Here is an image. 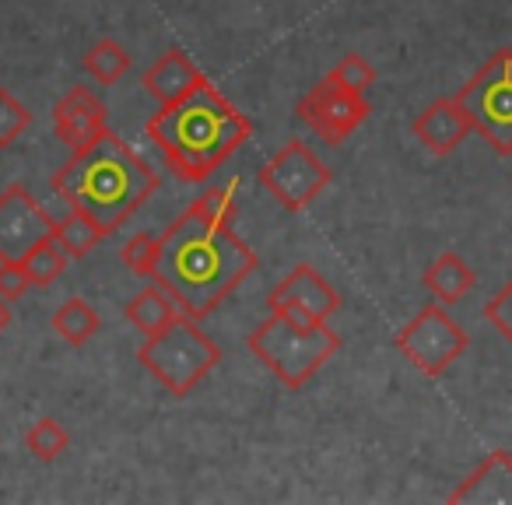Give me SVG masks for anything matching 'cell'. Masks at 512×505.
Segmentation results:
<instances>
[{"mask_svg":"<svg viewBox=\"0 0 512 505\" xmlns=\"http://www.w3.org/2000/svg\"><path fill=\"white\" fill-rule=\"evenodd\" d=\"M256 267L260 257L232 225L207 218L190 204L158 235L151 281L172 295L179 313L207 320L228 295L239 292Z\"/></svg>","mask_w":512,"mask_h":505,"instance_id":"cell-1","label":"cell"},{"mask_svg":"<svg viewBox=\"0 0 512 505\" xmlns=\"http://www.w3.org/2000/svg\"><path fill=\"white\" fill-rule=\"evenodd\" d=\"M53 193L71 204V211H85L102 225V232H116L134 218L141 204H148L158 190V172L151 162L123 141L116 130H106L92 144L78 148L50 179Z\"/></svg>","mask_w":512,"mask_h":505,"instance_id":"cell-2","label":"cell"},{"mask_svg":"<svg viewBox=\"0 0 512 505\" xmlns=\"http://www.w3.org/2000/svg\"><path fill=\"white\" fill-rule=\"evenodd\" d=\"M148 137L183 183H200L249 144L253 123L204 78L190 95L151 116Z\"/></svg>","mask_w":512,"mask_h":505,"instance_id":"cell-3","label":"cell"},{"mask_svg":"<svg viewBox=\"0 0 512 505\" xmlns=\"http://www.w3.org/2000/svg\"><path fill=\"white\" fill-rule=\"evenodd\" d=\"M246 344L256 362L271 369V376L288 390H302L341 351V337L327 320H299L285 309H271Z\"/></svg>","mask_w":512,"mask_h":505,"instance_id":"cell-4","label":"cell"},{"mask_svg":"<svg viewBox=\"0 0 512 505\" xmlns=\"http://www.w3.org/2000/svg\"><path fill=\"white\" fill-rule=\"evenodd\" d=\"M137 362L151 372V379L165 393L183 400L218 369L221 348L211 341V334L200 330V320L179 313L165 330L144 337L137 348Z\"/></svg>","mask_w":512,"mask_h":505,"instance_id":"cell-5","label":"cell"},{"mask_svg":"<svg viewBox=\"0 0 512 505\" xmlns=\"http://www.w3.org/2000/svg\"><path fill=\"white\" fill-rule=\"evenodd\" d=\"M456 99L467 109L474 134H481L498 155H512V50L491 53Z\"/></svg>","mask_w":512,"mask_h":505,"instance_id":"cell-6","label":"cell"},{"mask_svg":"<svg viewBox=\"0 0 512 505\" xmlns=\"http://www.w3.org/2000/svg\"><path fill=\"white\" fill-rule=\"evenodd\" d=\"M393 348L428 379H439L463 351L470 348V334L446 313L442 302H425L404 327L393 334Z\"/></svg>","mask_w":512,"mask_h":505,"instance_id":"cell-7","label":"cell"},{"mask_svg":"<svg viewBox=\"0 0 512 505\" xmlns=\"http://www.w3.org/2000/svg\"><path fill=\"white\" fill-rule=\"evenodd\" d=\"M334 172L330 165L309 148L306 141H288L271 162L260 169V186L278 200L281 211L288 214H299L320 197L323 190L330 186Z\"/></svg>","mask_w":512,"mask_h":505,"instance_id":"cell-8","label":"cell"},{"mask_svg":"<svg viewBox=\"0 0 512 505\" xmlns=\"http://www.w3.org/2000/svg\"><path fill=\"white\" fill-rule=\"evenodd\" d=\"M295 113L316 137H323L327 144H341L344 137H351L372 116V102L365 95L337 88L334 81L323 78L320 85H313L302 95Z\"/></svg>","mask_w":512,"mask_h":505,"instance_id":"cell-9","label":"cell"},{"mask_svg":"<svg viewBox=\"0 0 512 505\" xmlns=\"http://www.w3.org/2000/svg\"><path fill=\"white\" fill-rule=\"evenodd\" d=\"M53 228L57 221L22 183L0 193V260H22L36 242L53 235Z\"/></svg>","mask_w":512,"mask_h":505,"instance_id":"cell-10","label":"cell"},{"mask_svg":"<svg viewBox=\"0 0 512 505\" xmlns=\"http://www.w3.org/2000/svg\"><path fill=\"white\" fill-rule=\"evenodd\" d=\"M267 306L285 309L299 320H330L334 313H341V292L313 264H299L274 285Z\"/></svg>","mask_w":512,"mask_h":505,"instance_id":"cell-11","label":"cell"},{"mask_svg":"<svg viewBox=\"0 0 512 505\" xmlns=\"http://www.w3.org/2000/svg\"><path fill=\"white\" fill-rule=\"evenodd\" d=\"M109 130V109L88 85H74L60 102L53 106V134L71 151L92 144Z\"/></svg>","mask_w":512,"mask_h":505,"instance_id":"cell-12","label":"cell"},{"mask_svg":"<svg viewBox=\"0 0 512 505\" xmlns=\"http://www.w3.org/2000/svg\"><path fill=\"white\" fill-rule=\"evenodd\" d=\"M411 134H414V141L425 151H432V155H453V151L474 134V127H470V116H467V109H463V102L456 99V95H442V99L428 102V106L414 116Z\"/></svg>","mask_w":512,"mask_h":505,"instance_id":"cell-13","label":"cell"},{"mask_svg":"<svg viewBox=\"0 0 512 505\" xmlns=\"http://www.w3.org/2000/svg\"><path fill=\"white\" fill-rule=\"evenodd\" d=\"M453 505H512V453L495 449L481 467L470 470L460 488L449 491Z\"/></svg>","mask_w":512,"mask_h":505,"instance_id":"cell-14","label":"cell"},{"mask_svg":"<svg viewBox=\"0 0 512 505\" xmlns=\"http://www.w3.org/2000/svg\"><path fill=\"white\" fill-rule=\"evenodd\" d=\"M200 81H204L200 67L193 64L183 50H176V46H172V50H165L162 57H158L155 64L144 71V88H148V95L158 102V106L179 102L183 95H190Z\"/></svg>","mask_w":512,"mask_h":505,"instance_id":"cell-15","label":"cell"},{"mask_svg":"<svg viewBox=\"0 0 512 505\" xmlns=\"http://www.w3.org/2000/svg\"><path fill=\"white\" fill-rule=\"evenodd\" d=\"M421 285L432 292L435 302L456 306V302H463L470 292H474L477 274L460 253H439V257L425 267V274H421Z\"/></svg>","mask_w":512,"mask_h":505,"instance_id":"cell-16","label":"cell"},{"mask_svg":"<svg viewBox=\"0 0 512 505\" xmlns=\"http://www.w3.org/2000/svg\"><path fill=\"white\" fill-rule=\"evenodd\" d=\"M123 316H127V323L137 330V334L151 337V334H158V330H165L172 320H176L179 306L172 302V295L165 292V288L148 285V288H141V292H137L134 299L127 302Z\"/></svg>","mask_w":512,"mask_h":505,"instance_id":"cell-17","label":"cell"},{"mask_svg":"<svg viewBox=\"0 0 512 505\" xmlns=\"http://www.w3.org/2000/svg\"><path fill=\"white\" fill-rule=\"evenodd\" d=\"M50 327H53V334H57L60 341H67L71 348H81V344H88L102 330V316H99V309H95L92 302L74 295V299L60 302V306L53 309Z\"/></svg>","mask_w":512,"mask_h":505,"instance_id":"cell-18","label":"cell"},{"mask_svg":"<svg viewBox=\"0 0 512 505\" xmlns=\"http://www.w3.org/2000/svg\"><path fill=\"white\" fill-rule=\"evenodd\" d=\"M53 239L64 246L67 257L81 260V257H88V253H92L102 239H106V232H102L99 221L88 218L85 211H71L64 221H57V228H53Z\"/></svg>","mask_w":512,"mask_h":505,"instance_id":"cell-19","label":"cell"},{"mask_svg":"<svg viewBox=\"0 0 512 505\" xmlns=\"http://www.w3.org/2000/svg\"><path fill=\"white\" fill-rule=\"evenodd\" d=\"M81 67H85L88 78H95L99 85H116V81L134 67V60H130V53L123 50L116 39H99L92 50H85Z\"/></svg>","mask_w":512,"mask_h":505,"instance_id":"cell-20","label":"cell"},{"mask_svg":"<svg viewBox=\"0 0 512 505\" xmlns=\"http://www.w3.org/2000/svg\"><path fill=\"white\" fill-rule=\"evenodd\" d=\"M67 260H71V257L64 253V246H60L53 235H46L43 242H36V246L25 253L22 264H25V274H29L32 288H50L53 281L64 278Z\"/></svg>","mask_w":512,"mask_h":505,"instance_id":"cell-21","label":"cell"},{"mask_svg":"<svg viewBox=\"0 0 512 505\" xmlns=\"http://www.w3.org/2000/svg\"><path fill=\"white\" fill-rule=\"evenodd\" d=\"M25 449H29L36 460L53 463L71 449V432H67L57 418H39L36 425L29 428V435H25Z\"/></svg>","mask_w":512,"mask_h":505,"instance_id":"cell-22","label":"cell"},{"mask_svg":"<svg viewBox=\"0 0 512 505\" xmlns=\"http://www.w3.org/2000/svg\"><path fill=\"white\" fill-rule=\"evenodd\" d=\"M327 81H334L337 88H348V92L365 95V88L376 81V67H372L362 53H348V57H341L334 67H330Z\"/></svg>","mask_w":512,"mask_h":505,"instance_id":"cell-23","label":"cell"},{"mask_svg":"<svg viewBox=\"0 0 512 505\" xmlns=\"http://www.w3.org/2000/svg\"><path fill=\"white\" fill-rule=\"evenodd\" d=\"M32 113L8 92V88H0V148H11L18 137L29 130Z\"/></svg>","mask_w":512,"mask_h":505,"instance_id":"cell-24","label":"cell"},{"mask_svg":"<svg viewBox=\"0 0 512 505\" xmlns=\"http://www.w3.org/2000/svg\"><path fill=\"white\" fill-rule=\"evenodd\" d=\"M155 253H158V235L151 232H137L127 246L120 249L123 264L137 274V278H151V267H155Z\"/></svg>","mask_w":512,"mask_h":505,"instance_id":"cell-25","label":"cell"},{"mask_svg":"<svg viewBox=\"0 0 512 505\" xmlns=\"http://www.w3.org/2000/svg\"><path fill=\"white\" fill-rule=\"evenodd\" d=\"M484 320H488L512 348V278L488 299V306H484Z\"/></svg>","mask_w":512,"mask_h":505,"instance_id":"cell-26","label":"cell"},{"mask_svg":"<svg viewBox=\"0 0 512 505\" xmlns=\"http://www.w3.org/2000/svg\"><path fill=\"white\" fill-rule=\"evenodd\" d=\"M32 288L29 274H25V264L22 260H0V299H22L25 292Z\"/></svg>","mask_w":512,"mask_h":505,"instance_id":"cell-27","label":"cell"},{"mask_svg":"<svg viewBox=\"0 0 512 505\" xmlns=\"http://www.w3.org/2000/svg\"><path fill=\"white\" fill-rule=\"evenodd\" d=\"M11 320H15V316H11V306H8V299H0V334H4V330L11 327Z\"/></svg>","mask_w":512,"mask_h":505,"instance_id":"cell-28","label":"cell"}]
</instances>
